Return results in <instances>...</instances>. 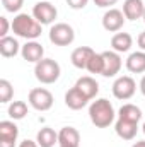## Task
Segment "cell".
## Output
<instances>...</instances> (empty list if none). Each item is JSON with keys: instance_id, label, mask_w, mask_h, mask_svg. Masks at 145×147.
Instances as JSON below:
<instances>
[{"instance_id": "6da1fadb", "label": "cell", "mask_w": 145, "mask_h": 147, "mask_svg": "<svg viewBox=\"0 0 145 147\" xmlns=\"http://www.w3.org/2000/svg\"><path fill=\"white\" fill-rule=\"evenodd\" d=\"M12 31L14 34L19 38H24L26 41H33L38 39L43 33V24H39L34 16L29 14H17L12 21Z\"/></svg>"}, {"instance_id": "7a4b0ae2", "label": "cell", "mask_w": 145, "mask_h": 147, "mask_svg": "<svg viewBox=\"0 0 145 147\" xmlns=\"http://www.w3.org/2000/svg\"><path fill=\"white\" fill-rule=\"evenodd\" d=\"M114 108L106 98H99L96 101L91 103L89 106V118L92 121V125H96L97 128H108L109 125L114 121Z\"/></svg>"}, {"instance_id": "3957f363", "label": "cell", "mask_w": 145, "mask_h": 147, "mask_svg": "<svg viewBox=\"0 0 145 147\" xmlns=\"http://www.w3.org/2000/svg\"><path fill=\"white\" fill-rule=\"evenodd\" d=\"M60 63L53 58H43L34 65V77L41 84H55L60 79Z\"/></svg>"}, {"instance_id": "277c9868", "label": "cell", "mask_w": 145, "mask_h": 147, "mask_svg": "<svg viewBox=\"0 0 145 147\" xmlns=\"http://www.w3.org/2000/svg\"><path fill=\"white\" fill-rule=\"evenodd\" d=\"M48 36H50V41L56 46H68L75 39V31L67 22H56L55 26H51Z\"/></svg>"}, {"instance_id": "5b68a950", "label": "cell", "mask_w": 145, "mask_h": 147, "mask_svg": "<svg viewBox=\"0 0 145 147\" xmlns=\"http://www.w3.org/2000/svg\"><path fill=\"white\" fill-rule=\"evenodd\" d=\"M28 101L29 105L34 108L36 111H48L51 110L55 99H53V94L44 89V87H34L29 91V96H28Z\"/></svg>"}, {"instance_id": "8992f818", "label": "cell", "mask_w": 145, "mask_h": 147, "mask_svg": "<svg viewBox=\"0 0 145 147\" xmlns=\"http://www.w3.org/2000/svg\"><path fill=\"white\" fill-rule=\"evenodd\" d=\"M113 96L119 101H126L130 98H133L135 91H137V82L130 77V75H121L113 82Z\"/></svg>"}, {"instance_id": "52a82bcc", "label": "cell", "mask_w": 145, "mask_h": 147, "mask_svg": "<svg viewBox=\"0 0 145 147\" xmlns=\"http://www.w3.org/2000/svg\"><path fill=\"white\" fill-rule=\"evenodd\" d=\"M33 16H34V19L39 24L46 26V24H53L55 22V19L58 16V10L50 2H38L33 7Z\"/></svg>"}, {"instance_id": "ba28073f", "label": "cell", "mask_w": 145, "mask_h": 147, "mask_svg": "<svg viewBox=\"0 0 145 147\" xmlns=\"http://www.w3.org/2000/svg\"><path fill=\"white\" fill-rule=\"evenodd\" d=\"M125 21H126V17H125L123 10L109 9L103 16V28L108 33H119L123 29V26H125Z\"/></svg>"}, {"instance_id": "9c48e42d", "label": "cell", "mask_w": 145, "mask_h": 147, "mask_svg": "<svg viewBox=\"0 0 145 147\" xmlns=\"http://www.w3.org/2000/svg\"><path fill=\"white\" fill-rule=\"evenodd\" d=\"M103 58H104V69H103V77H114L116 74H119L123 67V60L119 57L118 51L111 50V51H103Z\"/></svg>"}, {"instance_id": "30bf717a", "label": "cell", "mask_w": 145, "mask_h": 147, "mask_svg": "<svg viewBox=\"0 0 145 147\" xmlns=\"http://www.w3.org/2000/svg\"><path fill=\"white\" fill-rule=\"evenodd\" d=\"M21 55L26 62H31V63H38L44 58V48L41 43H38L36 39L33 41H26V45L21 48Z\"/></svg>"}, {"instance_id": "8fae6325", "label": "cell", "mask_w": 145, "mask_h": 147, "mask_svg": "<svg viewBox=\"0 0 145 147\" xmlns=\"http://www.w3.org/2000/svg\"><path fill=\"white\" fill-rule=\"evenodd\" d=\"M75 87H77L87 99H94V98L97 96V92H99V84H97V80H96L94 77H91V75H84V77L77 79Z\"/></svg>"}, {"instance_id": "7c38bea8", "label": "cell", "mask_w": 145, "mask_h": 147, "mask_svg": "<svg viewBox=\"0 0 145 147\" xmlns=\"http://www.w3.org/2000/svg\"><path fill=\"white\" fill-rule=\"evenodd\" d=\"M94 53H96V51H94L92 48H89V46H79V48H75L72 51L70 62H72V65L75 69L84 70V69H87V63H89V60H91V57H92Z\"/></svg>"}, {"instance_id": "4fadbf2b", "label": "cell", "mask_w": 145, "mask_h": 147, "mask_svg": "<svg viewBox=\"0 0 145 147\" xmlns=\"http://www.w3.org/2000/svg\"><path fill=\"white\" fill-rule=\"evenodd\" d=\"M58 146L60 147H80V134L73 127H63L58 132Z\"/></svg>"}, {"instance_id": "5bb4252c", "label": "cell", "mask_w": 145, "mask_h": 147, "mask_svg": "<svg viewBox=\"0 0 145 147\" xmlns=\"http://www.w3.org/2000/svg\"><path fill=\"white\" fill-rule=\"evenodd\" d=\"M114 132L119 139L123 140H133L137 137V132H138V123H133V121H126V120H116L114 123Z\"/></svg>"}, {"instance_id": "9a60e30c", "label": "cell", "mask_w": 145, "mask_h": 147, "mask_svg": "<svg viewBox=\"0 0 145 147\" xmlns=\"http://www.w3.org/2000/svg\"><path fill=\"white\" fill-rule=\"evenodd\" d=\"M89 101H91V99H87L75 86L65 92V105L73 111H79V110H82V108H85Z\"/></svg>"}, {"instance_id": "2e32d148", "label": "cell", "mask_w": 145, "mask_h": 147, "mask_svg": "<svg viewBox=\"0 0 145 147\" xmlns=\"http://www.w3.org/2000/svg\"><path fill=\"white\" fill-rule=\"evenodd\" d=\"M145 12L144 0H125L123 3V14L128 21H137L142 19Z\"/></svg>"}, {"instance_id": "e0dca14e", "label": "cell", "mask_w": 145, "mask_h": 147, "mask_svg": "<svg viewBox=\"0 0 145 147\" xmlns=\"http://www.w3.org/2000/svg\"><path fill=\"white\" fill-rule=\"evenodd\" d=\"M126 70L132 74H145V51H133L125 62Z\"/></svg>"}, {"instance_id": "ac0fdd59", "label": "cell", "mask_w": 145, "mask_h": 147, "mask_svg": "<svg viewBox=\"0 0 145 147\" xmlns=\"http://www.w3.org/2000/svg\"><path fill=\"white\" fill-rule=\"evenodd\" d=\"M21 45L15 38L12 36H5V38H0V55L3 58H14L19 51H21Z\"/></svg>"}, {"instance_id": "d6986e66", "label": "cell", "mask_w": 145, "mask_h": 147, "mask_svg": "<svg viewBox=\"0 0 145 147\" xmlns=\"http://www.w3.org/2000/svg\"><path fill=\"white\" fill-rule=\"evenodd\" d=\"M133 46V38L130 33H116L111 38V48L118 53H126Z\"/></svg>"}, {"instance_id": "ffe728a7", "label": "cell", "mask_w": 145, "mask_h": 147, "mask_svg": "<svg viewBox=\"0 0 145 147\" xmlns=\"http://www.w3.org/2000/svg\"><path fill=\"white\" fill-rule=\"evenodd\" d=\"M36 142L39 147H55V144H58V132H55L51 127H43L38 132Z\"/></svg>"}, {"instance_id": "44dd1931", "label": "cell", "mask_w": 145, "mask_h": 147, "mask_svg": "<svg viewBox=\"0 0 145 147\" xmlns=\"http://www.w3.org/2000/svg\"><path fill=\"white\" fill-rule=\"evenodd\" d=\"M118 118L119 120H126V121H133V123H138L142 120V110L137 106V105H132V103H126L123 105L119 111H118Z\"/></svg>"}, {"instance_id": "7402d4cb", "label": "cell", "mask_w": 145, "mask_h": 147, "mask_svg": "<svg viewBox=\"0 0 145 147\" xmlns=\"http://www.w3.org/2000/svg\"><path fill=\"white\" fill-rule=\"evenodd\" d=\"M17 137H19V128L12 120L0 121V140L17 142Z\"/></svg>"}, {"instance_id": "603a6c76", "label": "cell", "mask_w": 145, "mask_h": 147, "mask_svg": "<svg viewBox=\"0 0 145 147\" xmlns=\"http://www.w3.org/2000/svg\"><path fill=\"white\" fill-rule=\"evenodd\" d=\"M28 115V105L24 101H12L9 105V116L12 120H22Z\"/></svg>"}, {"instance_id": "cb8c5ba5", "label": "cell", "mask_w": 145, "mask_h": 147, "mask_svg": "<svg viewBox=\"0 0 145 147\" xmlns=\"http://www.w3.org/2000/svg\"><path fill=\"white\" fill-rule=\"evenodd\" d=\"M103 69H104V58H103V53H94L87 63V69L91 74H103Z\"/></svg>"}, {"instance_id": "d4e9b609", "label": "cell", "mask_w": 145, "mask_h": 147, "mask_svg": "<svg viewBox=\"0 0 145 147\" xmlns=\"http://www.w3.org/2000/svg\"><path fill=\"white\" fill-rule=\"evenodd\" d=\"M14 96V87L7 79L0 80V103H9Z\"/></svg>"}, {"instance_id": "484cf974", "label": "cell", "mask_w": 145, "mask_h": 147, "mask_svg": "<svg viewBox=\"0 0 145 147\" xmlns=\"http://www.w3.org/2000/svg\"><path fill=\"white\" fill-rule=\"evenodd\" d=\"M2 5H3V9H5L7 12L15 14V12H19V10L22 9L24 0H2Z\"/></svg>"}, {"instance_id": "4316f807", "label": "cell", "mask_w": 145, "mask_h": 147, "mask_svg": "<svg viewBox=\"0 0 145 147\" xmlns=\"http://www.w3.org/2000/svg\"><path fill=\"white\" fill-rule=\"evenodd\" d=\"M9 28H12V22H9V19L5 16L0 17V38H5L9 33Z\"/></svg>"}, {"instance_id": "83f0119b", "label": "cell", "mask_w": 145, "mask_h": 147, "mask_svg": "<svg viewBox=\"0 0 145 147\" xmlns=\"http://www.w3.org/2000/svg\"><path fill=\"white\" fill-rule=\"evenodd\" d=\"M67 3H68V7L73 9V10H80V9H84L89 3V0H67Z\"/></svg>"}, {"instance_id": "f1b7e54d", "label": "cell", "mask_w": 145, "mask_h": 147, "mask_svg": "<svg viewBox=\"0 0 145 147\" xmlns=\"http://www.w3.org/2000/svg\"><path fill=\"white\" fill-rule=\"evenodd\" d=\"M116 2H118V0H94V3H96L97 7H103V9H106V7H113Z\"/></svg>"}, {"instance_id": "f546056e", "label": "cell", "mask_w": 145, "mask_h": 147, "mask_svg": "<svg viewBox=\"0 0 145 147\" xmlns=\"http://www.w3.org/2000/svg\"><path fill=\"white\" fill-rule=\"evenodd\" d=\"M19 147H39V144H38L36 140H29V139H26V140H22V142L19 144Z\"/></svg>"}, {"instance_id": "4dcf8cb0", "label": "cell", "mask_w": 145, "mask_h": 147, "mask_svg": "<svg viewBox=\"0 0 145 147\" xmlns=\"http://www.w3.org/2000/svg\"><path fill=\"white\" fill-rule=\"evenodd\" d=\"M137 43H138V46L142 48V51H145V31L138 34V39H137Z\"/></svg>"}, {"instance_id": "1f68e13d", "label": "cell", "mask_w": 145, "mask_h": 147, "mask_svg": "<svg viewBox=\"0 0 145 147\" xmlns=\"http://www.w3.org/2000/svg\"><path fill=\"white\" fill-rule=\"evenodd\" d=\"M140 92L145 96V75L142 77V80H140Z\"/></svg>"}, {"instance_id": "d6a6232c", "label": "cell", "mask_w": 145, "mask_h": 147, "mask_svg": "<svg viewBox=\"0 0 145 147\" xmlns=\"http://www.w3.org/2000/svg\"><path fill=\"white\" fill-rule=\"evenodd\" d=\"M132 147H145V140H137Z\"/></svg>"}, {"instance_id": "836d02e7", "label": "cell", "mask_w": 145, "mask_h": 147, "mask_svg": "<svg viewBox=\"0 0 145 147\" xmlns=\"http://www.w3.org/2000/svg\"><path fill=\"white\" fill-rule=\"evenodd\" d=\"M142 130H144V134H145V121H144V125H142Z\"/></svg>"}, {"instance_id": "e575fe53", "label": "cell", "mask_w": 145, "mask_h": 147, "mask_svg": "<svg viewBox=\"0 0 145 147\" xmlns=\"http://www.w3.org/2000/svg\"><path fill=\"white\" fill-rule=\"evenodd\" d=\"M142 19H144V22H145V12H144V17H142Z\"/></svg>"}]
</instances>
